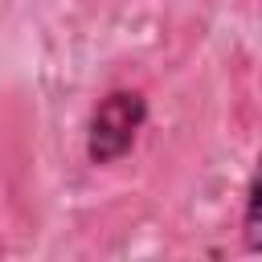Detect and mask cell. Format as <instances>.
<instances>
[{"mask_svg": "<svg viewBox=\"0 0 262 262\" xmlns=\"http://www.w3.org/2000/svg\"><path fill=\"white\" fill-rule=\"evenodd\" d=\"M147 127V98L139 90H127V86H115L98 98V106L90 111V123H86V160L94 168H106V164H119L139 131Z\"/></svg>", "mask_w": 262, "mask_h": 262, "instance_id": "1", "label": "cell"}, {"mask_svg": "<svg viewBox=\"0 0 262 262\" xmlns=\"http://www.w3.org/2000/svg\"><path fill=\"white\" fill-rule=\"evenodd\" d=\"M258 205H262V188H258V176L246 180V213H242V237H246V250H258L262 237H258Z\"/></svg>", "mask_w": 262, "mask_h": 262, "instance_id": "2", "label": "cell"}]
</instances>
